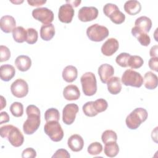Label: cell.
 <instances>
[{
  "label": "cell",
  "mask_w": 158,
  "mask_h": 158,
  "mask_svg": "<svg viewBox=\"0 0 158 158\" xmlns=\"http://www.w3.org/2000/svg\"><path fill=\"white\" fill-rule=\"evenodd\" d=\"M1 104L0 110H2L6 106V101L2 96H1Z\"/></svg>",
  "instance_id": "obj_47"
},
{
  "label": "cell",
  "mask_w": 158,
  "mask_h": 158,
  "mask_svg": "<svg viewBox=\"0 0 158 158\" xmlns=\"http://www.w3.org/2000/svg\"><path fill=\"white\" fill-rule=\"evenodd\" d=\"M147 110L142 107L135 109L125 119V123L127 127L131 130L137 129L140 125L145 122L148 118Z\"/></svg>",
  "instance_id": "obj_3"
},
{
  "label": "cell",
  "mask_w": 158,
  "mask_h": 158,
  "mask_svg": "<svg viewBox=\"0 0 158 158\" xmlns=\"http://www.w3.org/2000/svg\"><path fill=\"white\" fill-rule=\"evenodd\" d=\"M12 36L15 41L22 43L26 40L27 30L21 26L17 27L12 31Z\"/></svg>",
  "instance_id": "obj_29"
},
{
  "label": "cell",
  "mask_w": 158,
  "mask_h": 158,
  "mask_svg": "<svg viewBox=\"0 0 158 158\" xmlns=\"http://www.w3.org/2000/svg\"><path fill=\"white\" fill-rule=\"evenodd\" d=\"M157 64H158V57H151L148 62V65L149 68L157 72Z\"/></svg>",
  "instance_id": "obj_42"
},
{
  "label": "cell",
  "mask_w": 158,
  "mask_h": 158,
  "mask_svg": "<svg viewBox=\"0 0 158 158\" xmlns=\"http://www.w3.org/2000/svg\"><path fill=\"white\" fill-rule=\"evenodd\" d=\"M63 96L64 98L68 101L77 100L80 96V92L76 85H69L64 88Z\"/></svg>",
  "instance_id": "obj_18"
},
{
  "label": "cell",
  "mask_w": 158,
  "mask_h": 158,
  "mask_svg": "<svg viewBox=\"0 0 158 158\" xmlns=\"http://www.w3.org/2000/svg\"><path fill=\"white\" fill-rule=\"evenodd\" d=\"M0 135L2 138L8 139L14 147H20L24 141V137L20 130L12 125H6L0 128Z\"/></svg>",
  "instance_id": "obj_2"
},
{
  "label": "cell",
  "mask_w": 158,
  "mask_h": 158,
  "mask_svg": "<svg viewBox=\"0 0 158 158\" xmlns=\"http://www.w3.org/2000/svg\"><path fill=\"white\" fill-rule=\"evenodd\" d=\"M118 47L119 43L117 40L114 38H110L104 43L101 50L104 56H110L118 50Z\"/></svg>",
  "instance_id": "obj_14"
},
{
  "label": "cell",
  "mask_w": 158,
  "mask_h": 158,
  "mask_svg": "<svg viewBox=\"0 0 158 158\" xmlns=\"http://www.w3.org/2000/svg\"><path fill=\"white\" fill-rule=\"evenodd\" d=\"M131 34L137 38L138 41L142 46H148L151 43L149 36L135 26L131 28Z\"/></svg>",
  "instance_id": "obj_21"
},
{
  "label": "cell",
  "mask_w": 158,
  "mask_h": 158,
  "mask_svg": "<svg viewBox=\"0 0 158 158\" xmlns=\"http://www.w3.org/2000/svg\"><path fill=\"white\" fill-rule=\"evenodd\" d=\"M78 106L74 103L67 104L62 110V121L66 125H71L75 121L78 112Z\"/></svg>",
  "instance_id": "obj_11"
},
{
  "label": "cell",
  "mask_w": 158,
  "mask_h": 158,
  "mask_svg": "<svg viewBox=\"0 0 158 158\" xmlns=\"http://www.w3.org/2000/svg\"><path fill=\"white\" fill-rule=\"evenodd\" d=\"M131 55L127 52H122L118 54L115 59L116 63L122 67H128V60Z\"/></svg>",
  "instance_id": "obj_38"
},
{
  "label": "cell",
  "mask_w": 158,
  "mask_h": 158,
  "mask_svg": "<svg viewBox=\"0 0 158 158\" xmlns=\"http://www.w3.org/2000/svg\"><path fill=\"white\" fill-rule=\"evenodd\" d=\"M144 63L143 59L139 56H130L128 60V66L131 69L140 68Z\"/></svg>",
  "instance_id": "obj_31"
},
{
  "label": "cell",
  "mask_w": 158,
  "mask_h": 158,
  "mask_svg": "<svg viewBox=\"0 0 158 158\" xmlns=\"http://www.w3.org/2000/svg\"><path fill=\"white\" fill-rule=\"evenodd\" d=\"M135 25L139 30L147 33L152 27V21L148 17L141 16L136 19Z\"/></svg>",
  "instance_id": "obj_24"
},
{
  "label": "cell",
  "mask_w": 158,
  "mask_h": 158,
  "mask_svg": "<svg viewBox=\"0 0 158 158\" xmlns=\"http://www.w3.org/2000/svg\"><path fill=\"white\" fill-rule=\"evenodd\" d=\"M0 62L7 61L10 57V51L9 49L4 45L0 46Z\"/></svg>",
  "instance_id": "obj_39"
},
{
  "label": "cell",
  "mask_w": 158,
  "mask_h": 158,
  "mask_svg": "<svg viewBox=\"0 0 158 158\" xmlns=\"http://www.w3.org/2000/svg\"><path fill=\"white\" fill-rule=\"evenodd\" d=\"M55 32V28L53 24L43 25L40 28V36L44 41H49L54 37Z\"/></svg>",
  "instance_id": "obj_27"
},
{
  "label": "cell",
  "mask_w": 158,
  "mask_h": 158,
  "mask_svg": "<svg viewBox=\"0 0 158 158\" xmlns=\"http://www.w3.org/2000/svg\"><path fill=\"white\" fill-rule=\"evenodd\" d=\"M16 22L11 15H4L1 18L0 27L1 30L6 33H10L15 28Z\"/></svg>",
  "instance_id": "obj_17"
},
{
  "label": "cell",
  "mask_w": 158,
  "mask_h": 158,
  "mask_svg": "<svg viewBox=\"0 0 158 158\" xmlns=\"http://www.w3.org/2000/svg\"><path fill=\"white\" fill-rule=\"evenodd\" d=\"M104 154L109 157H115L119 152V147L116 141H111L105 144Z\"/></svg>",
  "instance_id": "obj_28"
},
{
  "label": "cell",
  "mask_w": 158,
  "mask_h": 158,
  "mask_svg": "<svg viewBox=\"0 0 158 158\" xmlns=\"http://www.w3.org/2000/svg\"><path fill=\"white\" fill-rule=\"evenodd\" d=\"M27 118L23 125V130L26 135L33 134L40 125V110L36 106L31 104L26 108Z\"/></svg>",
  "instance_id": "obj_1"
},
{
  "label": "cell",
  "mask_w": 158,
  "mask_h": 158,
  "mask_svg": "<svg viewBox=\"0 0 158 158\" xmlns=\"http://www.w3.org/2000/svg\"><path fill=\"white\" fill-rule=\"evenodd\" d=\"M15 74V70L14 66L10 64L2 65L0 67V77L2 81H9Z\"/></svg>",
  "instance_id": "obj_20"
},
{
  "label": "cell",
  "mask_w": 158,
  "mask_h": 158,
  "mask_svg": "<svg viewBox=\"0 0 158 158\" xmlns=\"http://www.w3.org/2000/svg\"><path fill=\"white\" fill-rule=\"evenodd\" d=\"M101 139L104 144L111 141H117V135L114 131L112 130H107L102 133Z\"/></svg>",
  "instance_id": "obj_33"
},
{
  "label": "cell",
  "mask_w": 158,
  "mask_h": 158,
  "mask_svg": "<svg viewBox=\"0 0 158 158\" xmlns=\"http://www.w3.org/2000/svg\"><path fill=\"white\" fill-rule=\"evenodd\" d=\"M102 151V146L99 142H93L91 143L87 149L88 152L90 155L96 156L99 154Z\"/></svg>",
  "instance_id": "obj_37"
},
{
  "label": "cell",
  "mask_w": 158,
  "mask_h": 158,
  "mask_svg": "<svg viewBox=\"0 0 158 158\" xmlns=\"http://www.w3.org/2000/svg\"><path fill=\"white\" fill-rule=\"evenodd\" d=\"M11 2H13V3H15V4H20V3L23 2V1H11Z\"/></svg>",
  "instance_id": "obj_48"
},
{
  "label": "cell",
  "mask_w": 158,
  "mask_h": 158,
  "mask_svg": "<svg viewBox=\"0 0 158 158\" xmlns=\"http://www.w3.org/2000/svg\"><path fill=\"white\" fill-rule=\"evenodd\" d=\"M33 17L41 22L43 25L49 24L54 20L53 12L47 7H38L32 11Z\"/></svg>",
  "instance_id": "obj_9"
},
{
  "label": "cell",
  "mask_w": 158,
  "mask_h": 158,
  "mask_svg": "<svg viewBox=\"0 0 158 158\" xmlns=\"http://www.w3.org/2000/svg\"><path fill=\"white\" fill-rule=\"evenodd\" d=\"M98 10L93 6H84L80 9L78 17L79 20L83 22H90L98 17Z\"/></svg>",
  "instance_id": "obj_12"
},
{
  "label": "cell",
  "mask_w": 158,
  "mask_h": 158,
  "mask_svg": "<svg viewBox=\"0 0 158 158\" xmlns=\"http://www.w3.org/2000/svg\"><path fill=\"white\" fill-rule=\"evenodd\" d=\"M109 34V31L107 27L98 23H94L86 29V35L93 41H102L108 36Z\"/></svg>",
  "instance_id": "obj_5"
},
{
  "label": "cell",
  "mask_w": 158,
  "mask_h": 158,
  "mask_svg": "<svg viewBox=\"0 0 158 158\" xmlns=\"http://www.w3.org/2000/svg\"><path fill=\"white\" fill-rule=\"evenodd\" d=\"M123 8L127 14L131 15H135L141 11V5L136 0H130L125 2Z\"/></svg>",
  "instance_id": "obj_22"
},
{
  "label": "cell",
  "mask_w": 158,
  "mask_h": 158,
  "mask_svg": "<svg viewBox=\"0 0 158 158\" xmlns=\"http://www.w3.org/2000/svg\"><path fill=\"white\" fill-rule=\"evenodd\" d=\"M157 45H154L152 47H151L149 51V55L151 57H157Z\"/></svg>",
  "instance_id": "obj_45"
},
{
  "label": "cell",
  "mask_w": 158,
  "mask_h": 158,
  "mask_svg": "<svg viewBox=\"0 0 158 158\" xmlns=\"http://www.w3.org/2000/svg\"><path fill=\"white\" fill-rule=\"evenodd\" d=\"M44 118L46 122L59 121L60 118L59 110L53 107L47 109L44 113Z\"/></svg>",
  "instance_id": "obj_30"
},
{
  "label": "cell",
  "mask_w": 158,
  "mask_h": 158,
  "mask_svg": "<svg viewBox=\"0 0 158 158\" xmlns=\"http://www.w3.org/2000/svg\"><path fill=\"white\" fill-rule=\"evenodd\" d=\"M121 81L125 86L139 88L143 83V78L139 72L132 69H127L123 72Z\"/></svg>",
  "instance_id": "obj_7"
},
{
  "label": "cell",
  "mask_w": 158,
  "mask_h": 158,
  "mask_svg": "<svg viewBox=\"0 0 158 158\" xmlns=\"http://www.w3.org/2000/svg\"><path fill=\"white\" fill-rule=\"evenodd\" d=\"M74 14L75 11L73 7L69 4H65L59 9L58 18L61 22L69 23L72 22Z\"/></svg>",
  "instance_id": "obj_13"
},
{
  "label": "cell",
  "mask_w": 158,
  "mask_h": 158,
  "mask_svg": "<svg viewBox=\"0 0 158 158\" xmlns=\"http://www.w3.org/2000/svg\"><path fill=\"white\" fill-rule=\"evenodd\" d=\"M82 110L85 115L88 117H94L98 115L93 106V101L86 102L82 107Z\"/></svg>",
  "instance_id": "obj_35"
},
{
  "label": "cell",
  "mask_w": 158,
  "mask_h": 158,
  "mask_svg": "<svg viewBox=\"0 0 158 158\" xmlns=\"http://www.w3.org/2000/svg\"><path fill=\"white\" fill-rule=\"evenodd\" d=\"M98 73L102 83H106L114 75V69L111 65L103 64L99 67Z\"/></svg>",
  "instance_id": "obj_15"
},
{
  "label": "cell",
  "mask_w": 158,
  "mask_h": 158,
  "mask_svg": "<svg viewBox=\"0 0 158 158\" xmlns=\"http://www.w3.org/2000/svg\"><path fill=\"white\" fill-rule=\"evenodd\" d=\"M82 90L85 95L91 96L97 91V82L95 75L91 72H88L82 75L80 78Z\"/></svg>",
  "instance_id": "obj_4"
},
{
  "label": "cell",
  "mask_w": 158,
  "mask_h": 158,
  "mask_svg": "<svg viewBox=\"0 0 158 158\" xmlns=\"http://www.w3.org/2000/svg\"><path fill=\"white\" fill-rule=\"evenodd\" d=\"M15 64L20 71L25 72L31 67V60L28 56L20 55L16 57L15 60Z\"/></svg>",
  "instance_id": "obj_19"
},
{
  "label": "cell",
  "mask_w": 158,
  "mask_h": 158,
  "mask_svg": "<svg viewBox=\"0 0 158 158\" xmlns=\"http://www.w3.org/2000/svg\"><path fill=\"white\" fill-rule=\"evenodd\" d=\"M67 144L72 151L78 152L82 150L84 146V141L80 135L74 134L71 135L68 139Z\"/></svg>",
  "instance_id": "obj_16"
},
{
  "label": "cell",
  "mask_w": 158,
  "mask_h": 158,
  "mask_svg": "<svg viewBox=\"0 0 158 158\" xmlns=\"http://www.w3.org/2000/svg\"><path fill=\"white\" fill-rule=\"evenodd\" d=\"M70 155L68 152V151L66 149H57L56 152L54 154V155L52 156V158L54 157H62V158H70Z\"/></svg>",
  "instance_id": "obj_41"
},
{
  "label": "cell",
  "mask_w": 158,
  "mask_h": 158,
  "mask_svg": "<svg viewBox=\"0 0 158 158\" xmlns=\"http://www.w3.org/2000/svg\"><path fill=\"white\" fill-rule=\"evenodd\" d=\"M38 31L33 28L27 29V38L25 41L30 44H35L38 40Z\"/></svg>",
  "instance_id": "obj_34"
},
{
  "label": "cell",
  "mask_w": 158,
  "mask_h": 158,
  "mask_svg": "<svg viewBox=\"0 0 158 158\" xmlns=\"http://www.w3.org/2000/svg\"><path fill=\"white\" fill-rule=\"evenodd\" d=\"M36 156V152L32 148H27L25 149L22 153V157L23 158H35Z\"/></svg>",
  "instance_id": "obj_40"
},
{
  "label": "cell",
  "mask_w": 158,
  "mask_h": 158,
  "mask_svg": "<svg viewBox=\"0 0 158 158\" xmlns=\"http://www.w3.org/2000/svg\"><path fill=\"white\" fill-rule=\"evenodd\" d=\"M27 2L31 6H40L46 2V0H27Z\"/></svg>",
  "instance_id": "obj_43"
},
{
  "label": "cell",
  "mask_w": 158,
  "mask_h": 158,
  "mask_svg": "<svg viewBox=\"0 0 158 158\" xmlns=\"http://www.w3.org/2000/svg\"><path fill=\"white\" fill-rule=\"evenodd\" d=\"M10 91L15 97L18 98H23L28 93V83L24 80L18 78L11 84Z\"/></svg>",
  "instance_id": "obj_10"
},
{
  "label": "cell",
  "mask_w": 158,
  "mask_h": 158,
  "mask_svg": "<svg viewBox=\"0 0 158 158\" xmlns=\"http://www.w3.org/2000/svg\"><path fill=\"white\" fill-rule=\"evenodd\" d=\"M104 14L110 18V20L115 24L122 23L125 19V14L121 12L118 6L112 3H107L103 7Z\"/></svg>",
  "instance_id": "obj_8"
},
{
  "label": "cell",
  "mask_w": 158,
  "mask_h": 158,
  "mask_svg": "<svg viewBox=\"0 0 158 158\" xmlns=\"http://www.w3.org/2000/svg\"><path fill=\"white\" fill-rule=\"evenodd\" d=\"M107 89L109 92L112 94H118L122 89V84L120 79L117 77H111L107 81Z\"/></svg>",
  "instance_id": "obj_26"
},
{
  "label": "cell",
  "mask_w": 158,
  "mask_h": 158,
  "mask_svg": "<svg viewBox=\"0 0 158 158\" xmlns=\"http://www.w3.org/2000/svg\"><path fill=\"white\" fill-rule=\"evenodd\" d=\"M158 78L153 72H147L144 76L143 82L144 86L148 89H154L157 86Z\"/></svg>",
  "instance_id": "obj_25"
},
{
  "label": "cell",
  "mask_w": 158,
  "mask_h": 158,
  "mask_svg": "<svg viewBox=\"0 0 158 158\" xmlns=\"http://www.w3.org/2000/svg\"><path fill=\"white\" fill-rule=\"evenodd\" d=\"M9 121V116L6 112H1L0 113V124L7 123Z\"/></svg>",
  "instance_id": "obj_44"
},
{
  "label": "cell",
  "mask_w": 158,
  "mask_h": 158,
  "mask_svg": "<svg viewBox=\"0 0 158 158\" xmlns=\"http://www.w3.org/2000/svg\"><path fill=\"white\" fill-rule=\"evenodd\" d=\"M63 79L67 83H72L76 80L78 76V70L73 65L66 66L62 73Z\"/></svg>",
  "instance_id": "obj_23"
},
{
  "label": "cell",
  "mask_w": 158,
  "mask_h": 158,
  "mask_svg": "<svg viewBox=\"0 0 158 158\" xmlns=\"http://www.w3.org/2000/svg\"><path fill=\"white\" fill-rule=\"evenodd\" d=\"M9 110L14 117H19L22 116L23 114V106L21 102H13L9 108Z\"/></svg>",
  "instance_id": "obj_32"
},
{
  "label": "cell",
  "mask_w": 158,
  "mask_h": 158,
  "mask_svg": "<svg viewBox=\"0 0 158 158\" xmlns=\"http://www.w3.org/2000/svg\"><path fill=\"white\" fill-rule=\"evenodd\" d=\"M44 131L49 138L54 142L61 141L64 137V131L59 121L46 122L44 126Z\"/></svg>",
  "instance_id": "obj_6"
},
{
  "label": "cell",
  "mask_w": 158,
  "mask_h": 158,
  "mask_svg": "<svg viewBox=\"0 0 158 158\" xmlns=\"http://www.w3.org/2000/svg\"><path fill=\"white\" fill-rule=\"evenodd\" d=\"M93 106L95 110L98 114V113L105 111L107 108L108 104L106 100L102 98H99L93 101Z\"/></svg>",
  "instance_id": "obj_36"
},
{
  "label": "cell",
  "mask_w": 158,
  "mask_h": 158,
  "mask_svg": "<svg viewBox=\"0 0 158 158\" xmlns=\"http://www.w3.org/2000/svg\"><path fill=\"white\" fill-rule=\"evenodd\" d=\"M67 4H70L72 7H78L81 3V1H66Z\"/></svg>",
  "instance_id": "obj_46"
}]
</instances>
